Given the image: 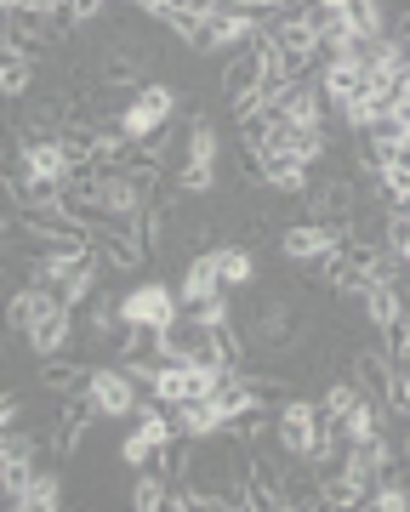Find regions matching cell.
Instances as JSON below:
<instances>
[{
	"label": "cell",
	"instance_id": "1",
	"mask_svg": "<svg viewBox=\"0 0 410 512\" xmlns=\"http://www.w3.org/2000/svg\"><path fill=\"white\" fill-rule=\"evenodd\" d=\"M12 325L29 336V348L40 359H57V353L69 348L75 319H69V302L57 291H23V296H12Z\"/></svg>",
	"mask_w": 410,
	"mask_h": 512
},
{
	"label": "cell",
	"instance_id": "2",
	"mask_svg": "<svg viewBox=\"0 0 410 512\" xmlns=\"http://www.w3.org/2000/svg\"><path fill=\"white\" fill-rule=\"evenodd\" d=\"M228 370L217 365H188V359H166V370L154 376V404H171V410H183L194 399H211L217 387H223Z\"/></svg>",
	"mask_w": 410,
	"mask_h": 512
},
{
	"label": "cell",
	"instance_id": "3",
	"mask_svg": "<svg viewBox=\"0 0 410 512\" xmlns=\"http://www.w3.org/2000/svg\"><path fill=\"white\" fill-rule=\"evenodd\" d=\"M325 410H314V404H302V399H285L280 404V421H274V433H280L285 444V456H297V461H314L331 450V433H325Z\"/></svg>",
	"mask_w": 410,
	"mask_h": 512
},
{
	"label": "cell",
	"instance_id": "4",
	"mask_svg": "<svg viewBox=\"0 0 410 512\" xmlns=\"http://www.w3.org/2000/svg\"><path fill=\"white\" fill-rule=\"evenodd\" d=\"M171 109H177V97H171L166 86H143V92L120 109V137H131V143H154V137L166 131Z\"/></svg>",
	"mask_w": 410,
	"mask_h": 512
},
{
	"label": "cell",
	"instance_id": "5",
	"mask_svg": "<svg viewBox=\"0 0 410 512\" xmlns=\"http://www.w3.org/2000/svg\"><path fill=\"white\" fill-rule=\"evenodd\" d=\"M177 302L183 296L177 291H166V285H131L126 296H120V319H126L131 330H166L171 319H177Z\"/></svg>",
	"mask_w": 410,
	"mask_h": 512
},
{
	"label": "cell",
	"instance_id": "6",
	"mask_svg": "<svg viewBox=\"0 0 410 512\" xmlns=\"http://www.w3.org/2000/svg\"><path fill=\"white\" fill-rule=\"evenodd\" d=\"M86 404L97 416H131L137 410V376L131 370H97L86 382Z\"/></svg>",
	"mask_w": 410,
	"mask_h": 512
},
{
	"label": "cell",
	"instance_id": "7",
	"mask_svg": "<svg viewBox=\"0 0 410 512\" xmlns=\"http://www.w3.org/2000/svg\"><path fill=\"white\" fill-rule=\"evenodd\" d=\"M285 256L297 262H331L342 251V222H302V228H285L280 234Z\"/></svg>",
	"mask_w": 410,
	"mask_h": 512
},
{
	"label": "cell",
	"instance_id": "8",
	"mask_svg": "<svg viewBox=\"0 0 410 512\" xmlns=\"http://www.w3.org/2000/svg\"><path fill=\"white\" fill-rule=\"evenodd\" d=\"M23 177H29V183H69V177H75V160H69L63 137H35V143H23Z\"/></svg>",
	"mask_w": 410,
	"mask_h": 512
},
{
	"label": "cell",
	"instance_id": "9",
	"mask_svg": "<svg viewBox=\"0 0 410 512\" xmlns=\"http://www.w3.org/2000/svg\"><path fill=\"white\" fill-rule=\"evenodd\" d=\"M251 35H257V18H251V12H240V6H217V12L200 23L194 46H200V52H223V46H240V40H251Z\"/></svg>",
	"mask_w": 410,
	"mask_h": 512
},
{
	"label": "cell",
	"instance_id": "10",
	"mask_svg": "<svg viewBox=\"0 0 410 512\" xmlns=\"http://www.w3.org/2000/svg\"><path fill=\"white\" fill-rule=\"evenodd\" d=\"M166 444H171V421L160 416V410H149V416L131 427V439H126V450H120V456H126L131 467H149V461L160 456Z\"/></svg>",
	"mask_w": 410,
	"mask_h": 512
},
{
	"label": "cell",
	"instance_id": "11",
	"mask_svg": "<svg viewBox=\"0 0 410 512\" xmlns=\"http://www.w3.org/2000/svg\"><path fill=\"white\" fill-rule=\"evenodd\" d=\"M177 296H183L188 308H205V302H217V296H223V274H217V262H211V256L188 262V274H183V285H177Z\"/></svg>",
	"mask_w": 410,
	"mask_h": 512
},
{
	"label": "cell",
	"instance_id": "12",
	"mask_svg": "<svg viewBox=\"0 0 410 512\" xmlns=\"http://www.w3.org/2000/svg\"><path fill=\"white\" fill-rule=\"evenodd\" d=\"M257 160H262V177L274 188H285V194L308 188V160H297V154H257Z\"/></svg>",
	"mask_w": 410,
	"mask_h": 512
},
{
	"label": "cell",
	"instance_id": "13",
	"mask_svg": "<svg viewBox=\"0 0 410 512\" xmlns=\"http://www.w3.org/2000/svg\"><path fill=\"white\" fill-rule=\"evenodd\" d=\"M365 308H371V319L382 330H393L399 319H410V308H405V296L393 291V279H376L371 291H365Z\"/></svg>",
	"mask_w": 410,
	"mask_h": 512
},
{
	"label": "cell",
	"instance_id": "14",
	"mask_svg": "<svg viewBox=\"0 0 410 512\" xmlns=\"http://www.w3.org/2000/svg\"><path fill=\"white\" fill-rule=\"evenodd\" d=\"M211 262H217L223 285H251L257 279V256L245 251V245H223V251H211Z\"/></svg>",
	"mask_w": 410,
	"mask_h": 512
},
{
	"label": "cell",
	"instance_id": "15",
	"mask_svg": "<svg viewBox=\"0 0 410 512\" xmlns=\"http://www.w3.org/2000/svg\"><path fill=\"white\" fill-rule=\"evenodd\" d=\"M131 507H137V512L171 507V478L166 473H143V478H137V490H131Z\"/></svg>",
	"mask_w": 410,
	"mask_h": 512
},
{
	"label": "cell",
	"instance_id": "16",
	"mask_svg": "<svg viewBox=\"0 0 410 512\" xmlns=\"http://www.w3.org/2000/svg\"><path fill=\"white\" fill-rule=\"evenodd\" d=\"M18 507H23V512H52V507H63V484H57L52 473H35V484L23 490Z\"/></svg>",
	"mask_w": 410,
	"mask_h": 512
},
{
	"label": "cell",
	"instance_id": "17",
	"mask_svg": "<svg viewBox=\"0 0 410 512\" xmlns=\"http://www.w3.org/2000/svg\"><path fill=\"white\" fill-rule=\"evenodd\" d=\"M348 23H354L359 40H382L388 35V23H382V6H376V0H354V6H348Z\"/></svg>",
	"mask_w": 410,
	"mask_h": 512
},
{
	"label": "cell",
	"instance_id": "18",
	"mask_svg": "<svg viewBox=\"0 0 410 512\" xmlns=\"http://www.w3.org/2000/svg\"><path fill=\"white\" fill-rule=\"evenodd\" d=\"M188 165H217V131H211V120L188 126Z\"/></svg>",
	"mask_w": 410,
	"mask_h": 512
},
{
	"label": "cell",
	"instance_id": "19",
	"mask_svg": "<svg viewBox=\"0 0 410 512\" xmlns=\"http://www.w3.org/2000/svg\"><path fill=\"white\" fill-rule=\"evenodd\" d=\"M29 80H35V63H29L18 46H12V52H6V63H0V86L18 97V92H29Z\"/></svg>",
	"mask_w": 410,
	"mask_h": 512
},
{
	"label": "cell",
	"instance_id": "20",
	"mask_svg": "<svg viewBox=\"0 0 410 512\" xmlns=\"http://www.w3.org/2000/svg\"><path fill=\"white\" fill-rule=\"evenodd\" d=\"M40 376H46V387H57V393H63V387H75V382H80V365H57V359H52V365L40 370Z\"/></svg>",
	"mask_w": 410,
	"mask_h": 512
},
{
	"label": "cell",
	"instance_id": "21",
	"mask_svg": "<svg viewBox=\"0 0 410 512\" xmlns=\"http://www.w3.org/2000/svg\"><path fill=\"white\" fill-rule=\"evenodd\" d=\"M211 171H217V165H183V188L188 194H205V188H211Z\"/></svg>",
	"mask_w": 410,
	"mask_h": 512
},
{
	"label": "cell",
	"instance_id": "22",
	"mask_svg": "<svg viewBox=\"0 0 410 512\" xmlns=\"http://www.w3.org/2000/svg\"><path fill=\"white\" fill-rule=\"evenodd\" d=\"M393 239H399V262H410V211L393 222Z\"/></svg>",
	"mask_w": 410,
	"mask_h": 512
},
{
	"label": "cell",
	"instance_id": "23",
	"mask_svg": "<svg viewBox=\"0 0 410 512\" xmlns=\"http://www.w3.org/2000/svg\"><path fill=\"white\" fill-rule=\"evenodd\" d=\"M319 12H348V6H354V0H314Z\"/></svg>",
	"mask_w": 410,
	"mask_h": 512
},
{
	"label": "cell",
	"instance_id": "24",
	"mask_svg": "<svg viewBox=\"0 0 410 512\" xmlns=\"http://www.w3.org/2000/svg\"><path fill=\"white\" fill-rule=\"evenodd\" d=\"M251 6H291V0H251Z\"/></svg>",
	"mask_w": 410,
	"mask_h": 512
},
{
	"label": "cell",
	"instance_id": "25",
	"mask_svg": "<svg viewBox=\"0 0 410 512\" xmlns=\"http://www.w3.org/2000/svg\"><path fill=\"white\" fill-rule=\"evenodd\" d=\"M405 456H410V444H405Z\"/></svg>",
	"mask_w": 410,
	"mask_h": 512
}]
</instances>
